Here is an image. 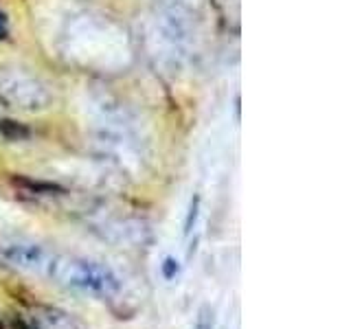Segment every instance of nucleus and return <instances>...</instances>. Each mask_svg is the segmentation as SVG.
I'll list each match as a JSON object with an SVG mask.
<instances>
[{"label": "nucleus", "mask_w": 351, "mask_h": 329, "mask_svg": "<svg viewBox=\"0 0 351 329\" xmlns=\"http://www.w3.org/2000/svg\"><path fill=\"white\" fill-rule=\"evenodd\" d=\"M44 277L58 281L66 285V288L97 296V299H112V296L121 292L119 274L110 266H106V263L86 257L62 255V252L55 250Z\"/></svg>", "instance_id": "nucleus-1"}, {"label": "nucleus", "mask_w": 351, "mask_h": 329, "mask_svg": "<svg viewBox=\"0 0 351 329\" xmlns=\"http://www.w3.org/2000/svg\"><path fill=\"white\" fill-rule=\"evenodd\" d=\"M29 329H84V325L69 312L53 305H33L27 314Z\"/></svg>", "instance_id": "nucleus-4"}, {"label": "nucleus", "mask_w": 351, "mask_h": 329, "mask_svg": "<svg viewBox=\"0 0 351 329\" xmlns=\"http://www.w3.org/2000/svg\"><path fill=\"white\" fill-rule=\"evenodd\" d=\"M193 329H215V314H213V310L208 305L200 307Z\"/></svg>", "instance_id": "nucleus-5"}, {"label": "nucleus", "mask_w": 351, "mask_h": 329, "mask_svg": "<svg viewBox=\"0 0 351 329\" xmlns=\"http://www.w3.org/2000/svg\"><path fill=\"white\" fill-rule=\"evenodd\" d=\"M160 272H162V277L167 279V281H173L180 274V263H178V259H176V257H165L162 266H160Z\"/></svg>", "instance_id": "nucleus-7"}, {"label": "nucleus", "mask_w": 351, "mask_h": 329, "mask_svg": "<svg viewBox=\"0 0 351 329\" xmlns=\"http://www.w3.org/2000/svg\"><path fill=\"white\" fill-rule=\"evenodd\" d=\"M9 36V18L5 11H0V40H5Z\"/></svg>", "instance_id": "nucleus-8"}, {"label": "nucleus", "mask_w": 351, "mask_h": 329, "mask_svg": "<svg viewBox=\"0 0 351 329\" xmlns=\"http://www.w3.org/2000/svg\"><path fill=\"white\" fill-rule=\"evenodd\" d=\"M197 215H200V195H195L191 200V206H189V213H186V222H184V235L189 237L191 230L195 228V222H197Z\"/></svg>", "instance_id": "nucleus-6"}, {"label": "nucleus", "mask_w": 351, "mask_h": 329, "mask_svg": "<svg viewBox=\"0 0 351 329\" xmlns=\"http://www.w3.org/2000/svg\"><path fill=\"white\" fill-rule=\"evenodd\" d=\"M51 255H53L51 248L42 246L33 239L11 237V239L0 241V257L7 263H11L14 268L33 272V274H42V277H44V272H47Z\"/></svg>", "instance_id": "nucleus-3"}, {"label": "nucleus", "mask_w": 351, "mask_h": 329, "mask_svg": "<svg viewBox=\"0 0 351 329\" xmlns=\"http://www.w3.org/2000/svg\"><path fill=\"white\" fill-rule=\"evenodd\" d=\"M0 103L18 112H44L53 106L49 84L22 69H0Z\"/></svg>", "instance_id": "nucleus-2"}]
</instances>
